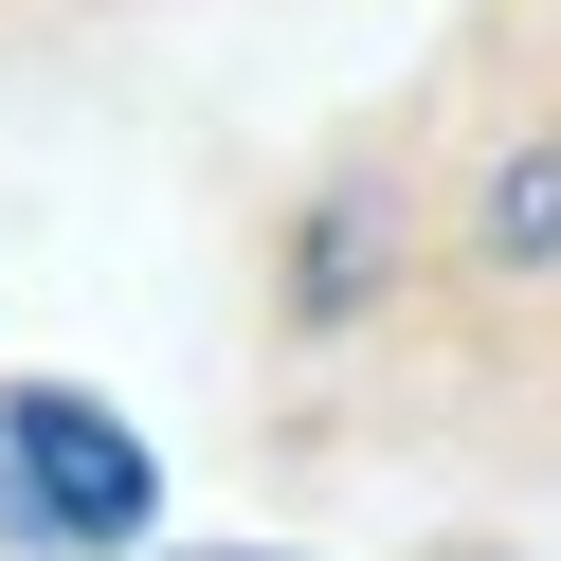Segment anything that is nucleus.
Returning a JSON list of instances; mask_svg holds the SVG:
<instances>
[{"label": "nucleus", "instance_id": "f257e3e1", "mask_svg": "<svg viewBox=\"0 0 561 561\" xmlns=\"http://www.w3.org/2000/svg\"><path fill=\"white\" fill-rule=\"evenodd\" d=\"M163 525V453L127 435L110 399H73V380H0V543H146Z\"/></svg>", "mask_w": 561, "mask_h": 561}, {"label": "nucleus", "instance_id": "f03ea898", "mask_svg": "<svg viewBox=\"0 0 561 561\" xmlns=\"http://www.w3.org/2000/svg\"><path fill=\"white\" fill-rule=\"evenodd\" d=\"M489 236H507V254H543V236H561V163H507V199H489Z\"/></svg>", "mask_w": 561, "mask_h": 561}, {"label": "nucleus", "instance_id": "7ed1b4c3", "mask_svg": "<svg viewBox=\"0 0 561 561\" xmlns=\"http://www.w3.org/2000/svg\"><path fill=\"white\" fill-rule=\"evenodd\" d=\"M199 561H254V543H199ZM272 561H290V543H272Z\"/></svg>", "mask_w": 561, "mask_h": 561}]
</instances>
